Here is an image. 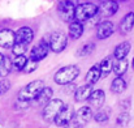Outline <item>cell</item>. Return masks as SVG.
I'll list each match as a JSON object with an SVG mask.
<instances>
[{
	"instance_id": "cell-31",
	"label": "cell",
	"mask_w": 134,
	"mask_h": 128,
	"mask_svg": "<svg viewBox=\"0 0 134 128\" xmlns=\"http://www.w3.org/2000/svg\"><path fill=\"white\" fill-rule=\"evenodd\" d=\"M37 68H38V63H35V62H33V60H29L27 64H26L25 68H24V72H25V73H31V72H34Z\"/></svg>"
},
{
	"instance_id": "cell-11",
	"label": "cell",
	"mask_w": 134,
	"mask_h": 128,
	"mask_svg": "<svg viewBox=\"0 0 134 128\" xmlns=\"http://www.w3.org/2000/svg\"><path fill=\"white\" fill-rule=\"evenodd\" d=\"M34 38V33L29 26H22L16 32V43L20 44H29Z\"/></svg>"
},
{
	"instance_id": "cell-32",
	"label": "cell",
	"mask_w": 134,
	"mask_h": 128,
	"mask_svg": "<svg viewBox=\"0 0 134 128\" xmlns=\"http://www.w3.org/2000/svg\"><path fill=\"white\" fill-rule=\"evenodd\" d=\"M64 128H83V126H82V124H80V123H77V122L73 119V120H72L68 126H65Z\"/></svg>"
},
{
	"instance_id": "cell-14",
	"label": "cell",
	"mask_w": 134,
	"mask_h": 128,
	"mask_svg": "<svg viewBox=\"0 0 134 128\" xmlns=\"http://www.w3.org/2000/svg\"><path fill=\"white\" fill-rule=\"evenodd\" d=\"M133 28H134V12H129V13H126V14L122 17V20L120 21L119 29H120V33H121L122 35H125V34L130 33V32L133 30Z\"/></svg>"
},
{
	"instance_id": "cell-17",
	"label": "cell",
	"mask_w": 134,
	"mask_h": 128,
	"mask_svg": "<svg viewBox=\"0 0 134 128\" xmlns=\"http://www.w3.org/2000/svg\"><path fill=\"white\" fill-rule=\"evenodd\" d=\"M104 101H105V93H104L103 90H94L92 94L90 95V98H89L90 105H91V107H94V109L102 107L103 103H104Z\"/></svg>"
},
{
	"instance_id": "cell-28",
	"label": "cell",
	"mask_w": 134,
	"mask_h": 128,
	"mask_svg": "<svg viewBox=\"0 0 134 128\" xmlns=\"http://www.w3.org/2000/svg\"><path fill=\"white\" fill-rule=\"evenodd\" d=\"M129 120H130V115H129L128 112H121V114L117 116L116 123H117L119 126H121V127H125V126H128Z\"/></svg>"
},
{
	"instance_id": "cell-33",
	"label": "cell",
	"mask_w": 134,
	"mask_h": 128,
	"mask_svg": "<svg viewBox=\"0 0 134 128\" xmlns=\"http://www.w3.org/2000/svg\"><path fill=\"white\" fill-rule=\"evenodd\" d=\"M132 65H133V68H134V58H133V62H132Z\"/></svg>"
},
{
	"instance_id": "cell-5",
	"label": "cell",
	"mask_w": 134,
	"mask_h": 128,
	"mask_svg": "<svg viewBox=\"0 0 134 128\" xmlns=\"http://www.w3.org/2000/svg\"><path fill=\"white\" fill-rule=\"evenodd\" d=\"M48 44H49L51 51H53L55 54H60L61 51L65 50V47L68 44V37L63 32H53L49 35Z\"/></svg>"
},
{
	"instance_id": "cell-10",
	"label": "cell",
	"mask_w": 134,
	"mask_h": 128,
	"mask_svg": "<svg viewBox=\"0 0 134 128\" xmlns=\"http://www.w3.org/2000/svg\"><path fill=\"white\" fill-rule=\"evenodd\" d=\"M16 44V32L10 29L0 30V47L3 48H13Z\"/></svg>"
},
{
	"instance_id": "cell-16",
	"label": "cell",
	"mask_w": 134,
	"mask_h": 128,
	"mask_svg": "<svg viewBox=\"0 0 134 128\" xmlns=\"http://www.w3.org/2000/svg\"><path fill=\"white\" fill-rule=\"evenodd\" d=\"M92 85H82L80 86L78 89H76V93H74V98L77 102H83V101H89L90 95L92 94Z\"/></svg>"
},
{
	"instance_id": "cell-15",
	"label": "cell",
	"mask_w": 134,
	"mask_h": 128,
	"mask_svg": "<svg viewBox=\"0 0 134 128\" xmlns=\"http://www.w3.org/2000/svg\"><path fill=\"white\" fill-rule=\"evenodd\" d=\"M130 48H132V44L130 42H121L120 44L116 46L115 51H113V58L116 60H122V59H126L128 54L130 52Z\"/></svg>"
},
{
	"instance_id": "cell-27",
	"label": "cell",
	"mask_w": 134,
	"mask_h": 128,
	"mask_svg": "<svg viewBox=\"0 0 134 128\" xmlns=\"http://www.w3.org/2000/svg\"><path fill=\"white\" fill-rule=\"evenodd\" d=\"M27 51V46L26 44H20V43H16L12 48V52L14 56H22L25 55V52Z\"/></svg>"
},
{
	"instance_id": "cell-19",
	"label": "cell",
	"mask_w": 134,
	"mask_h": 128,
	"mask_svg": "<svg viewBox=\"0 0 134 128\" xmlns=\"http://www.w3.org/2000/svg\"><path fill=\"white\" fill-rule=\"evenodd\" d=\"M12 65H13V64H12V60H10L8 56L0 54V77H1V79L7 77V76L10 73Z\"/></svg>"
},
{
	"instance_id": "cell-25",
	"label": "cell",
	"mask_w": 134,
	"mask_h": 128,
	"mask_svg": "<svg viewBox=\"0 0 134 128\" xmlns=\"http://www.w3.org/2000/svg\"><path fill=\"white\" fill-rule=\"evenodd\" d=\"M27 62H29V59L25 55H22V56H14V59L12 60V64H13V67L17 71H24V68L27 64Z\"/></svg>"
},
{
	"instance_id": "cell-2",
	"label": "cell",
	"mask_w": 134,
	"mask_h": 128,
	"mask_svg": "<svg viewBox=\"0 0 134 128\" xmlns=\"http://www.w3.org/2000/svg\"><path fill=\"white\" fill-rule=\"evenodd\" d=\"M44 89V83L42 80H34L24 86L18 91V101L20 102H30L33 99H37L39 93Z\"/></svg>"
},
{
	"instance_id": "cell-6",
	"label": "cell",
	"mask_w": 134,
	"mask_h": 128,
	"mask_svg": "<svg viewBox=\"0 0 134 128\" xmlns=\"http://www.w3.org/2000/svg\"><path fill=\"white\" fill-rule=\"evenodd\" d=\"M76 7L74 3L72 1H60L57 5V13L60 18L64 22H72L74 21V14H76Z\"/></svg>"
},
{
	"instance_id": "cell-30",
	"label": "cell",
	"mask_w": 134,
	"mask_h": 128,
	"mask_svg": "<svg viewBox=\"0 0 134 128\" xmlns=\"http://www.w3.org/2000/svg\"><path fill=\"white\" fill-rule=\"evenodd\" d=\"M10 89V81L8 79H1L0 80V95L5 94Z\"/></svg>"
},
{
	"instance_id": "cell-4",
	"label": "cell",
	"mask_w": 134,
	"mask_h": 128,
	"mask_svg": "<svg viewBox=\"0 0 134 128\" xmlns=\"http://www.w3.org/2000/svg\"><path fill=\"white\" fill-rule=\"evenodd\" d=\"M64 106H65V103H64L61 99H59V98L51 99L44 106V109H43V112H42L43 119H44L47 123L55 122L56 118H57V115H59V114L61 112V110L64 109Z\"/></svg>"
},
{
	"instance_id": "cell-12",
	"label": "cell",
	"mask_w": 134,
	"mask_h": 128,
	"mask_svg": "<svg viewBox=\"0 0 134 128\" xmlns=\"http://www.w3.org/2000/svg\"><path fill=\"white\" fill-rule=\"evenodd\" d=\"M119 11V4L116 1H103L99 5V17H111L113 14H116V12Z\"/></svg>"
},
{
	"instance_id": "cell-18",
	"label": "cell",
	"mask_w": 134,
	"mask_h": 128,
	"mask_svg": "<svg viewBox=\"0 0 134 128\" xmlns=\"http://www.w3.org/2000/svg\"><path fill=\"white\" fill-rule=\"evenodd\" d=\"M83 30H85L83 24H81V22H78V21H76V20L72 21V22L69 24V28H68V33H69V35H70L73 39L81 38L82 34H83Z\"/></svg>"
},
{
	"instance_id": "cell-21",
	"label": "cell",
	"mask_w": 134,
	"mask_h": 128,
	"mask_svg": "<svg viewBox=\"0 0 134 128\" xmlns=\"http://www.w3.org/2000/svg\"><path fill=\"white\" fill-rule=\"evenodd\" d=\"M99 67H100L102 76H103V77H107V76L113 71V59H112V56H105V58L100 62Z\"/></svg>"
},
{
	"instance_id": "cell-8",
	"label": "cell",
	"mask_w": 134,
	"mask_h": 128,
	"mask_svg": "<svg viewBox=\"0 0 134 128\" xmlns=\"http://www.w3.org/2000/svg\"><path fill=\"white\" fill-rule=\"evenodd\" d=\"M74 115H76L74 110H73L69 105H65L64 109L61 110V112L57 115V118H56V120H55V124H56L57 127H65V126H68V124L73 120Z\"/></svg>"
},
{
	"instance_id": "cell-22",
	"label": "cell",
	"mask_w": 134,
	"mask_h": 128,
	"mask_svg": "<svg viewBox=\"0 0 134 128\" xmlns=\"http://www.w3.org/2000/svg\"><path fill=\"white\" fill-rule=\"evenodd\" d=\"M128 59H122V60H115L113 62V72L117 77H121L126 71H128Z\"/></svg>"
},
{
	"instance_id": "cell-1",
	"label": "cell",
	"mask_w": 134,
	"mask_h": 128,
	"mask_svg": "<svg viewBox=\"0 0 134 128\" xmlns=\"http://www.w3.org/2000/svg\"><path fill=\"white\" fill-rule=\"evenodd\" d=\"M78 76H80V68L77 65H65L55 73L53 80L57 85H69L73 84V81Z\"/></svg>"
},
{
	"instance_id": "cell-7",
	"label": "cell",
	"mask_w": 134,
	"mask_h": 128,
	"mask_svg": "<svg viewBox=\"0 0 134 128\" xmlns=\"http://www.w3.org/2000/svg\"><path fill=\"white\" fill-rule=\"evenodd\" d=\"M48 51H49V44H48V42L46 39H42L37 46H34L33 50L30 51V60H33L35 63L43 60L44 58H47Z\"/></svg>"
},
{
	"instance_id": "cell-26",
	"label": "cell",
	"mask_w": 134,
	"mask_h": 128,
	"mask_svg": "<svg viewBox=\"0 0 134 128\" xmlns=\"http://www.w3.org/2000/svg\"><path fill=\"white\" fill-rule=\"evenodd\" d=\"M94 48H95V44H94V43H86V44L81 46V47L77 50V56H80V58L87 56V55H90V54L94 51Z\"/></svg>"
},
{
	"instance_id": "cell-3",
	"label": "cell",
	"mask_w": 134,
	"mask_h": 128,
	"mask_svg": "<svg viewBox=\"0 0 134 128\" xmlns=\"http://www.w3.org/2000/svg\"><path fill=\"white\" fill-rule=\"evenodd\" d=\"M98 13H99V5L94 3H81L76 7L74 20L82 24L98 16Z\"/></svg>"
},
{
	"instance_id": "cell-24",
	"label": "cell",
	"mask_w": 134,
	"mask_h": 128,
	"mask_svg": "<svg viewBox=\"0 0 134 128\" xmlns=\"http://www.w3.org/2000/svg\"><path fill=\"white\" fill-rule=\"evenodd\" d=\"M125 89H126V81L122 77H116L111 84V90L116 94H121L122 91H125Z\"/></svg>"
},
{
	"instance_id": "cell-9",
	"label": "cell",
	"mask_w": 134,
	"mask_h": 128,
	"mask_svg": "<svg viewBox=\"0 0 134 128\" xmlns=\"http://www.w3.org/2000/svg\"><path fill=\"white\" fill-rule=\"evenodd\" d=\"M115 32V25L112 21H108V20H104L102 22L98 24V28H96V37L98 39H107L109 38Z\"/></svg>"
},
{
	"instance_id": "cell-13",
	"label": "cell",
	"mask_w": 134,
	"mask_h": 128,
	"mask_svg": "<svg viewBox=\"0 0 134 128\" xmlns=\"http://www.w3.org/2000/svg\"><path fill=\"white\" fill-rule=\"evenodd\" d=\"M92 116H94V115H92L91 107H90V106H82V107H80V109L76 111V115H74L73 119H74L77 123L85 126L86 123H89L90 120H91Z\"/></svg>"
},
{
	"instance_id": "cell-20",
	"label": "cell",
	"mask_w": 134,
	"mask_h": 128,
	"mask_svg": "<svg viewBox=\"0 0 134 128\" xmlns=\"http://www.w3.org/2000/svg\"><path fill=\"white\" fill-rule=\"evenodd\" d=\"M100 77H102L100 67H99V64H95V65H92L89 69V72L86 75V81H87L89 85H95L99 81Z\"/></svg>"
},
{
	"instance_id": "cell-23",
	"label": "cell",
	"mask_w": 134,
	"mask_h": 128,
	"mask_svg": "<svg viewBox=\"0 0 134 128\" xmlns=\"http://www.w3.org/2000/svg\"><path fill=\"white\" fill-rule=\"evenodd\" d=\"M52 95H53V90L51 89V88H48V86H44V89L39 93V95L37 97V102L39 103V105H43V103H48L51 99H52Z\"/></svg>"
},
{
	"instance_id": "cell-29",
	"label": "cell",
	"mask_w": 134,
	"mask_h": 128,
	"mask_svg": "<svg viewBox=\"0 0 134 128\" xmlns=\"http://www.w3.org/2000/svg\"><path fill=\"white\" fill-rule=\"evenodd\" d=\"M94 119H95V122H98V123H103V122H107V120L109 119V114L100 110V111H98V112L94 115Z\"/></svg>"
}]
</instances>
